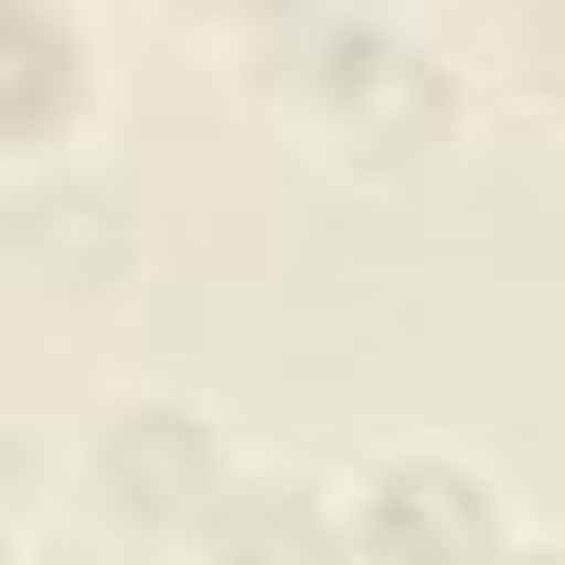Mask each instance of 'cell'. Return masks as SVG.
<instances>
[{
	"label": "cell",
	"mask_w": 565,
	"mask_h": 565,
	"mask_svg": "<svg viewBox=\"0 0 565 565\" xmlns=\"http://www.w3.org/2000/svg\"><path fill=\"white\" fill-rule=\"evenodd\" d=\"M291 18V9H282ZM300 26V97L309 115L327 124V141L371 168V177H397V168H424L450 124H459V79L441 53L406 44L397 26H380L371 9H335V18H291Z\"/></svg>",
	"instance_id": "6da1fadb"
},
{
	"label": "cell",
	"mask_w": 565,
	"mask_h": 565,
	"mask_svg": "<svg viewBox=\"0 0 565 565\" xmlns=\"http://www.w3.org/2000/svg\"><path fill=\"white\" fill-rule=\"evenodd\" d=\"M344 556L353 565H503L512 521L477 459L406 441L380 450L344 494Z\"/></svg>",
	"instance_id": "7a4b0ae2"
},
{
	"label": "cell",
	"mask_w": 565,
	"mask_h": 565,
	"mask_svg": "<svg viewBox=\"0 0 565 565\" xmlns=\"http://www.w3.org/2000/svg\"><path fill=\"white\" fill-rule=\"evenodd\" d=\"M230 477L238 468H230L221 424L194 397H168V388L115 397L88 433V494H97L106 521H124L141 539H194Z\"/></svg>",
	"instance_id": "3957f363"
},
{
	"label": "cell",
	"mask_w": 565,
	"mask_h": 565,
	"mask_svg": "<svg viewBox=\"0 0 565 565\" xmlns=\"http://www.w3.org/2000/svg\"><path fill=\"white\" fill-rule=\"evenodd\" d=\"M203 565H353L344 556V503L318 477H274V468H238L221 486V503L194 530Z\"/></svg>",
	"instance_id": "277c9868"
},
{
	"label": "cell",
	"mask_w": 565,
	"mask_h": 565,
	"mask_svg": "<svg viewBox=\"0 0 565 565\" xmlns=\"http://www.w3.org/2000/svg\"><path fill=\"white\" fill-rule=\"evenodd\" d=\"M88 106V26L62 0H0V141H53Z\"/></svg>",
	"instance_id": "5b68a950"
},
{
	"label": "cell",
	"mask_w": 565,
	"mask_h": 565,
	"mask_svg": "<svg viewBox=\"0 0 565 565\" xmlns=\"http://www.w3.org/2000/svg\"><path fill=\"white\" fill-rule=\"evenodd\" d=\"M503 44H512V62H521V79H530V88L565 97V0H512Z\"/></svg>",
	"instance_id": "8992f818"
},
{
	"label": "cell",
	"mask_w": 565,
	"mask_h": 565,
	"mask_svg": "<svg viewBox=\"0 0 565 565\" xmlns=\"http://www.w3.org/2000/svg\"><path fill=\"white\" fill-rule=\"evenodd\" d=\"M0 565H18V539H9V512H0Z\"/></svg>",
	"instance_id": "52a82bcc"
}]
</instances>
